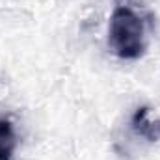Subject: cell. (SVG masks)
<instances>
[{"label": "cell", "instance_id": "6da1fadb", "mask_svg": "<svg viewBox=\"0 0 160 160\" xmlns=\"http://www.w3.org/2000/svg\"><path fill=\"white\" fill-rule=\"evenodd\" d=\"M108 47L123 60H138L145 52L143 19L128 6H118L108 24Z\"/></svg>", "mask_w": 160, "mask_h": 160}, {"label": "cell", "instance_id": "7a4b0ae2", "mask_svg": "<svg viewBox=\"0 0 160 160\" xmlns=\"http://www.w3.org/2000/svg\"><path fill=\"white\" fill-rule=\"evenodd\" d=\"M130 127H132L136 136H140L151 143L160 142V119H149V108L147 106H140L134 112V116L130 119Z\"/></svg>", "mask_w": 160, "mask_h": 160}, {"label": "cell", "instance_id": "3957f363", "mask_svg": "<svg viewBox=\"0 0 160 160\" xmlns=\"http://www.w3.org/2000/svg\"><path fill=\"white\" fill-rule=\"evenodd\" d=\"M17 147V134L13 123L0 118V160H11Z\"/></svg>", "mask_w": 160, "mask_h": 160}]
</instances>
